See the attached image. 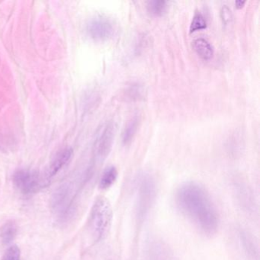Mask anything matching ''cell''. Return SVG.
Listing matches in <instances>:
<instances>
[{"instance_id": "obj_1", "label": "cell", "mask_w": 260, "mask_h": 260, "mask_svg": "<svg viewBox=\"0 0 260 260\" xmlns=\"http://www.w3.org/2000/svg\"><path fill=\"white\" fill-rule=\"evenodd\" d=\"M176 202L181 212L205 235L217 232L220 217L209 193L200 184H182L176 193Z\"/></svg>"}, {"instance_id": "obj_2", "label": "cell", "mask_w": 260, "mask_h": 260, "mask_svg": "<svg viewBox=\"0 0 260 260\" xmlns=\"http://www.w3.org/2000/svg\"><path fill=\"white\" fill-rule=\"evenodd\" d=\"M113 212L109 201L104 196L96 198L89 216V228L96 241H101L109 235L112 226Z\"/></svg>"}, {"instance_id": "obj_3", "label": "cell", "mask_w": 260, "mask_h": 260, "mask_svg": "<svg viewBox=\"0 0 260 260\" xmlns=\"http://www.w3.org/2000/svg\"><path fill=\"white\" fill-rule=\"evenodd\" d=\"M138 215L144 218L151 205L155 194L153 179L147 173H142L138 178Z\"/></svg>"}, {"instance_id": "obj_4", "label": "cell", "mask_w": 260, "mask_h": 260, "mask_svg": "<svg viewBox=\"0 0 260 260\" xmlns=\"http://www.w3.org/2000/svg\"><path fill=\"white\" fill-rule=\"evenodd\" d=\"M115 123L112 121L105 124L100 128L95 141V154L100 159H104L109 155L115 135Z\"/></svg>"}, {"instance_id": "obj_5", "label": "cell", "mask_w": 260, "mask_h": 260, "mask_svg": "<svg viewBox=\"0 0 260 260\" xmlns=\"http://www.w3.org/2000/svg\"><path fill=\"white\" fill-rule=\"evenodd\" d=\"M88 35L95 41H106L113 36L115 27L110 19L96 17L91 19L86 27Z\"/></svg>"}, {"instance_id": "obj_6", "label": "cell", "mask_w": 260, "mask_h": 260, "mask_svg": "<svg viewBox=\"0 0 260 260\" xmlns=\"http://www.w3.org/2000/svg\"><path fill=\"white\" fill-rule=\"evenodd\" d=\"M39 175L30 170H17L13 175V183L19 191L25 194H29L37 190L39 185Z\"/></svg>"}, {"instance_id": "obj_7", "label": "cell", "mask_w": 260, "mask_h": 260, "mask_svg": "<svg viewBox=\"0 0 260 260\" xmlns=\"http://www.w3.org/2000/svg\"><path fill=\"white\" fill-rule=\"evenodd\" d=\"M73 153L74 151L71 148L63 149L57 153L48 169V178L53 177L57 175L70 162L72 158Z\"/></svg>"}, {"instance_id": "obj_8", "label": "cell", "mask_w": 260, "mask_h": 260, "mask_svg": "<svg viewBox=\"0 0 260 260\" xmlns=\"http://www.w3.org/2000/svg\"><path fill=\"white\" fill-rule=\"evenodd\" d=\"M170 249L160 243H152L147 252V260H174Z\"/></svg>"}, {"instance_id": "obj_9", "label": "cell", "mask_w": 260, "mask_h": 260, "mask_svg": "<svg viewBox=\"0 0 260 260\" xmlns=\"http://www.w3.org/2000/svg\"><path fill=\"white\" fill-rule=\"evenodd\" d=\"M140 124V117L138 115H134L125 124L123 129L122 143L124 145L131 144L138 132Z\"/></svg>"}, {"instance_id": "obj_10", "label": "cell", "mask_w": 260, "mask_h": 260, "mask_svg": "<svg viewBox=\"0 0 260 260\" xmlns=\"http://www.w3.org/2000/svg\"><path fill=\"white\" fill-rule=\"evenodd\" d=\"M193 48L199 56H200L204 60H209L214 55V48L212 45L206 40V39H196L193 42Z\"/></svg>"}, {"instance_id": "obj_11", "label": "cell", "mask_w": 260, "mask_h": 260, "mask_svg": "<svg viewBox=\"0 0 260 260\" xmlns=\"http://www.w3.org/2000/svg\"><path fill=\"white\" fill-rule=\"evenodd\" d=\"M118 175V170L113 166L106 168L100 179V188L103 190L110 188L116 181Z\"/></svg>"}, {"instance_id": "obj_12", "label": "cell", "mask_w": 260, "mask_h": 260, "mask_svg": "<svg viewBox=\"0 0 260 260\" xmlns=\"http://www.w3.org/2000/svg\"><path fill=\"white\" fill-rule=\"evenodd\" d=\"M18 228L16 223L13 221L7 222L1 228L0 231V237L4 244H9L11 243L16 234H17Z\"/></svg>"}, {"instance_id": "obj_13", "label": "cell", "mask_w": 260, "mask_h": 260, "mask_svg": "<svg viewBox=\"0 0 260 260\" xmlns=\"http://www.w3.org/2000/svg\"><path fill=\"white\" fill-rule=\"evenodd\" d=\"M167 2L164 0H153L147 4L149 13L153 16H161L167 10Z\"/></svg>"}, {"instance_id": "obj_14", "label": "cell", "mask_w": 260, "mask_h": 260, "mask_svg": "<svg viewBox=\"0 0 260 260\" xmlns=\"http://www.w3.org/2000/svg\"><path fill=\"white\" fill-rule=\"evenodd\" d=\"M207 27V22L202 13L196 12L193 16L192 20L190 24V33L194 32L198 30L205 29Z\"/></svg>"}, {"instance_id": "obj_15", "label": "cell", "mask_w": 260, "mask_h": 260, "mask_svg": "<svg viewBox=\"0 0 260 260\" xmlns=\"http://www.w3.org/2000/svg\"><path fill=\"white\" fill-rule=\"evenodd\" d=\"M2 260H21L20 249L17 245H13L8 248L4 253Z\"/></svg>"}, {"instance_id": "obj_16", "label": "cell", "mask_w": 260, "mask_h": 260, "mask_svg": "<svg viewBox=\"0 0 260 260\" xmlns=\"http://www.w3.org/2000/svg\"><path fill=\"white\" fill-rule=\"evenodd\" d=\"M220 17L225 25H229L232 22L233 15L231 9L228 6H223L220 10Z\"/></svg>"}, {"instance_id": "obj_17", "label": "cell", "mask_w": 260, "mask_h": 260, "mask_svg": "<svg viewBox=\"0 0 260 260\" xmlns=\"http://www.w3.org/2000/svg\"><path fill=\"white\" fill-rule=\"evenodd\" d=\"M128 93L132 99H140L144 93V89L137 83L132 85V87L129 89Z\"/></svg>"}, {"instance_id": "obj_18", "label": "cell", "mask_w": 260, "mask_h": 260, "mask_svg": "<svg viewBox=\"0 0 260 260\" xmlns=\"http://www.w3.org/2000/svg\"><path fill=\"white\" fill-rule=\"evenodd\" d=\"M245 4H246L245 1H237V2H235L236 7H237V8H242V7L244 6Z\"/></svg>"}]
</instances>
